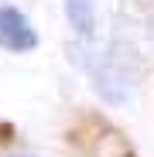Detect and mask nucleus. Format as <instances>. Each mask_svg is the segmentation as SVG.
I'll return each mask as SVG.
<instances>
[{
    "label": "nucleus",
    "mask_w": 154,
    "mask_h": 157,
    "mask_svg": "<svg viewBox=\"0 0 154 157\" xmlns=\"http://www.w3.org/2000/svg\"><path fill=\"white\" fill-rule=\"evenodd\" d=\"M93 86L99 89L103 99L110 102H123L130 99V89L137 86V62H134V51L120 44L110 51V55H103L99 65H93Z\"/></svg>",
    "instance_id": "obj_1"
},
{
    "label": "nucleus",
    "mask_w": 154,
    "mask_h": 157,
    "mask_svg": "<svg viewBox=\"0 0 154 157\" xmlns=\"http://www.w3.org/2000/svg\"><path fill=\"white\" fill-rule=\"evenodd\" d=\"M0 48L14 51V55H24V51H34L38 48L34 24L28 21L24 10H17L10 4H0Z\"/></svg>",
    "instance_id": "obj_2"
},
{
    "label": "nucleus",
    "mask_w": 154,
    "mask_h": 157,
    "mask_svg": "<svg viewBox=\"0 0 154 157\" xmlns=\"http://www.w3.org/2000/svg\"><path fill=\"white\" fill-rule=\"evenodd\" d=\"M65 17L82 41L96 38V0H65Z\"/></svg>",
    "instance_id": "obj_3"
},
{
    "label": "nucleus",
    "mask_w": 154,
    "mask_h": 157,
    "mask_svg": "<svg viewBox=\"0 0 154 157\" xmlns=\"http://www.w3.org/2000/svg\"><path fill=\"white\" fill-rule=\"evenodd\" d=\"M10 157H28V154H10Z\"/></svg>",
    "instance_id": "obj_4"
}]
</instances>
